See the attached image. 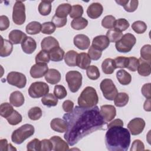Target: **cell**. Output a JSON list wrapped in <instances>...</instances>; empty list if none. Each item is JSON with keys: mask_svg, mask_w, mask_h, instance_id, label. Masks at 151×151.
Masks as SVG:
<instances>
[{"mask_svg": "<svg viewBox=\"0 0 151 151\" xmlns=\"http://www.w3.org/2000/svg\"><path fill=\"white\" fill-rule=\"evenodd\" d=\"M67 123L64 138L70 146L77 143L86 136L99 130H105L106 123L101 117L99 108L76 106L73 110L63 115Z\"/></svg>", "mask_w": 151, "mask_h": 151, "instance_id": "obj_1", "label": "cell"}, {"mask_svg": "<svg viewBox=\"0 0 151 151\" xmlns=\"http://www.w3.org/2000/svg\"><path fill=\"white\" fill-rule=\"evenodd\" d=\"M145 150L144 143L139 139L134 140L132 145L130 151H142Z\"/></svg>", "mask_w": 151, "mask_h": 151, "instance_id": "obj_57", "label": "cell"}, {"mask_svg": "<svg viewBox=\"0 0 151 151\" xmlns=\"http://www.w3.org/2000/svg\"><path fill=\"white\" fill-rule=\"evenodd\" d=\"M34 127L30 124H25L15 130L11 134L12 141L17 145H20L34 133Z\"/></svg>", "mask_w": 151, "mask_h": 151, "instance_id": "obj_4", "label": "cell"}, {"mask_svg": "<svg viewBox=\"0 0 151 151\" xmlns=\"http://www.w3.org/2000/svg\"><path fill=\"white\" fill-rule=\"evenodd\" d=\"M50 58L52 61L59 62L64 57V51L60 47H55L48 52Z\"/></svg>", "mask_w": 151, "mask_h": 151, "instance_id": "obj_30", "label": "cell"}, {"mask_svg": "<svg viewBox=\"0 0 151 151\" xmlns=\"http://www.w3.org/2000/svg\"><path fill=\"white\" fill-rule=\"evenodd\" d=\"M116 68L114 60L107 58H106L101 64V69L106 74H111Z\"/></svg>", "mask_w": 151, "mask_h": 151, "instance_id": "obj_31", "label": "cell"}, {"mask_svg": "<svg viewBox=\"0 0 151 151\" xmlns=\"http://www.w3.org/2000/svg\"><path fill=\"white\" fill-rule=\"evenodd\" d=\"M46 81L51 84H57L61 80V74L56 69L50 68L44 76Z\"/></svg>", "mask_w": 151, "mask_h": 151, "instance_id": "obj_21", "label": "cell"}, {"mask_svg": "<svg viewBox=\"0 0 151 151\" xmlns=\"http://www.w3.org/2000/svg\"><path fill=\"white\" fill-rule=\"evenodd\" d=\"M130 26L128 21L124 18H119L115 21L113 28L122 32L126 31Z\"/></svg>", "mask_w": 151, "mask_h": 151, "instance_id": "obj_42", "label": "cell"}, {"mask_svg": "<svg viewBox=\"0 0 151 151\" xmlns=\"http://www.w3.org/2000/svg\"><path fill=\"white\" fill-rule=\"evenodd\" d=\"M109 45L110 41L106 35H97L93 39L92 46L100 51H102L106 49Z\"/></svg>", "mask_w": 151, "mask_h": 151, "instance_id": "obj_16", "label": "cell"}, {"mask_svg": "<svg viewBox=\"0 0 151 151\" xmlns=\"http://www.w3.org/2000/svg\"><path fill=\"white\" fill-rule=\"evenodd\" d=\"M132 29L138 34H143L147 29L146 24L142 21H134L132 25Z\"/></svg>", "mask_w": 151, "mask_h": 151, "instance_id": "obj_44", "label": "cell"}, {"mask_svg": "<svg viewBox=\"0 0 151 151\" xmlns=\"http://www.w3.org/2000/svg\"><path fill=\"white\" fill-rule=\"evenodd\" d=\"M113 126H123L124 124H123V122L122 120L120 119H116L113 120V121H111L110 123H109L107 124V128Z\"/></svg>", "mask_w": 151, "mask_h": 151, "instance_id": "obj_62", "label": "cell"}, {"mask_svg": "<svg viewBox=\"0 0 151 151\" xmlns=\"http://www.w3.org/2000/svg\"><path fill=\"white\" fill-rule=\"evenodd\" d=\"M83 12L84 10L83 6L77 4L71 6V10L69 15L71 18H78L81 17Z\"/></svg>", "mask_w": 151, "mask_h": 151, "instance_id": "obj_46", "label": "cell"}, {"mask_svg": "<svg viewBox=\"0 0 151 151\" xmlns=\"http://www.w3.org/2000/svg\"><path fill=\"white\" fill-rule=\"evenodd\" d=\"M105 144L110 151H126L130 144V132L123 126H111L106 133Z\"/></svg>", "mask_w": 151, "mask_h": 151, "instance_id": "obj_2", "label": "cell"}, {"mask_svg": "<svg viewBox=\"0 0 151 151\" xmlns=\"http://www.w3.org/2000/svg\"><path fill=\"white\" fill-rule=\"evenodd\" d=\"M0 150H17V149L14 147L11 143H8V141L6 139H3L0 140Z\"/></svg>", "mask_w": 151, "mask_h": 151, "instance_id": "obj_56", "label": "cell"}, {"mask_svg": "<svg viewBox=\"0 0 151 151\" xmlns=\"http://www.w3.org/2000/svg\"><path fill=\"white\" fill-rule=\"evenodd\" d=\"M41 102L44 105L48 107L57 106L58 103V99L52 93H48L41 99Z\"/></svg>", "mask_w": 151, "mask_h": 151, "instance_id": "obj_34", "label": "cell"}, {"mask_svg": "<svg viewBox=\"0 0 151 151\" xmlns=\"http://www.w3.org/2000/svg\"><path fill=\"white\" fill-rule=\"evenodd\" d=\"M1 44L0 48V56L2 57H5L9 56L13 50V44L7 40L4 39L1 36Z\"/></svg>", "mask_w": 151, "mask_h": 151, "instance_id": "obj_22", "label": "cell"}, {"mask_svg": "<svg viewBox=\"0 0 151 151\" xmlns=\"http://www.w3.org/2000/svg\"><path fill=\"white\" fill-rule=\"evenodd\" d=\"M129 100V97L126 93H119L114 99V105L119 107H124L128 103Z\"/></svg>", "mask_w": 151, "mask_h": 151, "instance_id": "obj_32", "label": "cell"}, {"mask_svg": "<svg viewBox=\"0 0 151 151\" xmlns=\"http://www.w3.org/2000/svg\"><path fill=\"white\" fill-rule=\"evenodd\" d=\"M100 113L104 121L106 123H107L113 120L115 117L116 115V110L112 105L105 104L100 107Z\"/></svg>", "mask_w": 151, "mask_h": 151, "instance_id": "obj_12", "label": "cell"}, {"mask_svg": "<svg viewBox=\"0 0 151 151\" xmlns=\"http://www.w3.org/2000/svg\"><path fill=\"white\" fill-rule=\"evenodd\" d=\"M103 11L102 5L99 2H93L90 4L87 9L88 17L91 19H96L100 17Z\"/></svg>", "mask_w": 151, "mask_h": 151, "instance_id": "obj_14", "label": "cell"}, {"mask_svg": "<svg viewBox=\"0 0 151 151\" xmlns=\"http://www.w3.org/2000/svg\"><path fill=\"white\" fill-rule=\"evenodd\" d=\"M42 25L37 21H32L28 24L25 27L27 33L30 35H35L41 31Z\"/></svg>", "mask_w": 151, "mask_h": 151, "instance_id": "obj_33", "label": "cell"}, {"mask_svg": "<svg viewBox=\"0 0 151 151\" xmlns=\"http://www.w3.org/2000/svg\"><path fill=\"white\" fill-rule=\"evenodd\" d=\"M136 42L135 36L131 33H127L123 35L120 40L116 42L115 47L120 52H128L132 50Z\"/></svg>", "mask_w": 151, "mask_h": 151, "instance_id": "obj_5", "label": "cell"}, {"mask_svg": "<svg viewBox=\"0 0 151 151\" xmlns=\"http://www.w3.org/2000/svg\"><path fill=\"white\" fill-rule=\"evenodd\" d=\"M62 107L65 113H70L74 109V103L70 100H67L63 102Z\"/></svg>", "mask_w": 151, "mask_h": 151, "instance_id": "obj_61", "label": "cell"}, {"mask_svg": "<svg viewBox=\"0 0 151 151\" xmlns=\"http://www.w3.org/2000/svg\"><path fill=\"white\" fill-rule=\"evenodd\" d=\"M140 58L148 63H151V45L150 44H146L142 47Z\"/></svg>", "mask_w": 151, "mask_h": 151, "instance_id": "obj_40", "label": "cell"}, {"mask_svg": "<svg viewBox=\"0 0 151 151\" xmlns=\"http://www.w3.org/2000/svg\"><path fill=\"white\" fill-rule=\"evenodd\" d=\"M51 128L58 133L65 132L67 129V123L64 119L60 118H54L50 123Z\"/></svg>", "mask_w": 151, "mask_h": 151, "instance_id": "obj_20", "label": "cell"}, {"mask_svg": "<svg viewBox=\"0 0 151 151\" xmlns=\"http://www.w3.org/2000/svg\"><path fill=\"white\" fill-rule=\"evenodd\" d=\"M35 63L36 64H48L50 60L48 52L41 50L35 57Z\"/></svg>", "mask_w": 151, "mask_h": 151, "instance_id": "obj_41", "label": "cell"}, {"mask_svg": "<svg viewBox=\"0 0 151 151\" xmlns=\"http://www.w3.org/2000/svg\"><path fill=\"white\" fill-rule=\"evenodd\" d=\"M14 111L12 105L8 103H3L0 106V114L2 117L6 119Z\"/></svg>", "mask_w": 151, "mask_h": 151, "instance_id": "obj_37", "label": "cell"}, {"mask_svg": "<svg viewBox=\"0 0 151 151\" xmlns=\"http://www.w3.org/2000/svg\"><path fill=\"white\" fill-rule=\"evenodd\" d=\"M52 143L49 139H43L41 141V151H50L52 150Z\"/></svg>", "mask_w": 151, "mask_h": 151, "instance_id": "obj_58", "label": "cell"}, {"mask_svg": "<svg viewBox=\"0 0 151 151\" xmlns=\"http://www.w3.org/2000/svg\"><path fill=\"white\" fill-rule=\"evenodd\" d=\"M9 20L6 15H1L0 17V30L4 31L9 27Z\"/></svg>", "mask_w": 151, "mask_h": 151, "instance_id": "obj_59", "label": "cell"}, {"mask_svg": "<svg viewBox=\"0 0 151 151\" xmlns=\"http://www.w3.org/2000/svg\"><path fill=\"white\" fill-rule=\"evenodd\" d=\"M48 70L47 64H35L31 67L29 73L32 78H39L44 76Z\"/></svg>", "mask_w": 151, "mask_h": 151, "instance_id": "obj_13", "label": "cell"}, {"mask_svg": "<svg viewBox=\"0 0 151 151\" xmlns=\"http://www.w3.org/2000/svg\"><path fill=\"white\" fill-rule=\"evenodd\" d=\"M42 114V110L39 107H32L28 112V117L32 120H39L41 117Z\"/></svg>", "mask_w": 151, "mask_h": 151, "instance_id": "obj_45", "label": "cell"}, {"mask_svg": "<svg viewBox=\"0 0 151 151\" xmlns=\"http://www.w3.org/2000/svg\"><path fill=\"white\" fill-rule=\"evenodd\" d=\"M145 120L140 117H136L131 120L127 124V129L132 135H138L140 134L145 127Z\"/></svg>", "mask_w": 151, "mask_h": 151, "instance_id": "obj_11", "label": "cell"}, {"mask_svg": "<svg viewBox=\"0 0 151 151\" xmlns=\"http://www.w3.org/2000/svg\"><path fill=\"white\" fill-rule=\"evenodd\" d=\"M52 1H42L38 5V12L43 16L49 15L51 11Z\"/></svg>", "mask_w": 151, "mask_h": 151, "instance_id": "obj_35", "label": "cell"}, {"mask_svg": "<svg viewBox=\"0 0 151 151\" xmlns=\"http://www.w3.org/2000/svg\"><path fill=\"white\" fill-rule=\"evenodd\" d=\"M139 1L137 0H126L125 4L123 6L124 10L128 12H133L135 11L138 7Z\"/></svg>", "mask_w": 151, "mask_h": 151, "instance_id": "obj_49", "label": "cell"}, {"mask_svg": "<svg viewBox=\"0 0 151 151\" xmlns=\"http://www.w3.org/2000/svg\"><path fill=\"white\" fill-rule=\"evenodd\" d=\"M55 28L52 22H45L42 24L41 32L44 34H51L55 31Z\"/></svg>", "mask_w": 151, "mask_h": 151, "instance_id": "obj_50", "label": "cell"}, {"mask_svg": "<svg viewBox=\"0 0 151 151\" xmlns=\"http://www.w3.org/2000/svg\"><path fill=\"white\" fill-rule=\"evenodd\" d=\"M51 22L54 24V25L56 27L60 28V27H63L66 25L67 22V18H60L54 15L52 18Z\"/></svg>", "mask_w": 151, "mask_h": 151, "instance_id": "obj_55", "label": "cell"}, {"mask_svg": "<svg viewBox=\"0 0 151 151\" xmlns=\"http://www.w3.org/2000/svg\"><path fill=\"white\" fill-rule=\"evenodd\" d=\"M82 79L81 74L77 71H70L65 75V80L72 93L78 91L82 84Z\"/></svg>", "mask_w": 151, "mask_h": 151, "instance_id": "obj_6", "label": "cell"}, {"mask_svg": "<svg viewBox=\"0 0 151 151\" xmlns=\"http://www.w3.org/2000/svg\"><path fill=\"white\" fill-rule=\"evenodd\" d=\"M86 74L88 78L92 80H96L100 76V73L98 67L93 65H90L86 69Z\"/></svg>", "mask_w": 151, "mask_h": 151, "instance_id": "obj_39", "label": "cell"}, {"mask_svg": "<svg viewBox=\"0 0 151 151\" xmlns=\"http://www.w3.org/2000/svg\"><path fill=\"white\" fill-rule=\"evenodd\" d=\"M150 83L145 84L141 89V92L143 96L146 97L147 99L151 98V93H150Z\"/></svg>", "mask_w": 151, "mask_h": 151, "instance_id": "obj_60", "label": "cell"}, {"mask_svg": "<svg viewBox=\"0 0 151 151\" xmlns=\"http://www.w3.org/2000/svg\"><path fill=\"white\" fill-rule=\"evenodd\" d=\"M26 37L27 35L19 29L12 30L8 35L9 40L13 44H18L21 43L22 40Z\"/></svg>", "mask_w": 151, "mask_h": 151, "instance_id": "obj_24", "label": "cell"}, {"mask_svg": "<svg viewBox=\"0 0 151 151\" xmlns=\"http://www.w3.org/2000/svg\"><path fill=\"white\" fill-rule=\"evenodd\" d=\"M50 140L51 141L53 147L52 150L54 151H67L69 150L68 143L63 140L58 136H52Z\"/></svg>", "mask_w": 151, "mask_h": 151, "instance_id": "obj_18", "label": "cell"}, {"mask_svg": "<svg viewBox=\"0 0 151 151\" xmlns=\"http://www.w3.org/2000/svg\"><path fill=\"white\" fill-rule=\"evenodd\" d=\"M74 45L81 50H87L90 44V38L84 34H77L73 39Z\"/></svg>", "mask_w": 151, "mask_h": 151, "instance_id": "obj_15", "label": "cell"}, {"mask_svg": "<svg viewBox=\"0 0 151 151\" xmlns=\"http://www.w3.org/2000/svg\"><path fill=\"white\" fill-rule=\"evenodd\" d=\"M106 36L108 38L110 42H116L122 37L123 33L114 28H111L107 31Z\"/></svg>", "mask_w": 151, "mask_h": 151, "instance_id": "obj_38", "label": "cell"}, {"mask_svg": "<svg viewBox=\"0 0 151 151\" xmlns=\"http://www.w3.org/2000/svg\"><path fill=\"white\" fill-rule=\"evenodd\" d=\"M99 97L96 90L93 87H86L81 93L78 98L77 103L81 107L91 108L97 105Z\"/></svg>", "mask_w": 151, "mask_h": 151, "instance_id": "obj_3", "label": "cell"}, {"mask_svg": "<svg viewBox=\"0 0 151 151\" xmlns=\"http://www.w3.org/2000/svg\"><path fill=\"white\" fill-rule=\"evenodd\" d=\"M143 108H144V110H145V111H150V110H151V107H150V99H147V100L145 101V103H144V105H143Z\"/></svg>", "mask_w": 151, "mask_h": 151, "instance_id": "obj_63", "label": "cell"}, {"mask_svg": "<svg viewBox=\"0 0 151 151\" xmlns=\"http://www.w3.org/2000/svg\"><path fill=\"white\" fill-rule=\"evenodd\" d=\"M91 64V59L88 54L86 52H81L78 54L77 65L83 70L87 69Z\"/></svg>", "mask_w": 151, "mask_h": 151, "instance_id": "obj_27", "label": "cell"}, {"mask_svg": "<svg viewBox=\"0 0 151 151\" xmlns=\"http://www.w3.org/2000/svg\"><path fill=\"white\" fill-rule=\"evenodd\" d=\"M88 55L90 57V59L96 61L100 58L102 55V51L95 48L91 45V47H90V48L88 51Z\"/></svg>", "mask_w": 151, "mask_h": 151, "instance_id": "obj_53", "label": "cell"}, {"mask_svg": "<svg viewBox=\"0 0 151 151\" xmlns=\"http://www.w3.org/2000/svg\"><path fill=\"white\" fill-rule=\"evenodd\" d=\"M29 96L34 99L44 96L49 92V86L42 81L32 83L28 90Z\"/></svg>", "mask_w": 151, "mask_h": 151, "instance_id": "obj_8", "label": "cell"}, {"mask_svg": "<svg viewBox=\"0 0 151 151\" xmlns=\"http://www.w3.org/2000/svg\"><path fill=\"white\" fill-rule=\"evenodd\" d=\"M100 88L105 99L108 100H113L118 94L117 89L110 78H105L101 81Z\"/></svg>", "mask_w": 151, "mask_h": 151, "instance_id": "obj_7", "label": "cell"}, {"mask_svg": "<svg viewBox=\"0 0 151 151\" xmlns=\"http://www.w3.org/2000/svg\"><path fill=\"white\" fill-rule=\"evenodd\" d=\"M6 81L8 84L14 86L19 88L25 87L27 84V78L25 76L19 72L11 71L6 76Z\"/></svg>", "mask_w": 151, "mask_h": 151, "instance_id": "obj_10", "label": "cell"}, {"mask_svg": "<svg viewBox=\"0 0 151 151\" xmlns=\"http://www.w3.org/2000/svg\"><path fill=\"white\" fill-rule=\"evenodd\" d=\"M128 58H129V63H128L127 68L133 72L137 71V69L139 64V59L134 57H130Z\"/></svg>", "mask_w": 151, "mask_h": 151, "instance_id": "obj_54", "label": "cell"}, {"mask_svg": "<svg viewBox=\"0 0 151 151\" xmlns=\"http://www.w3.org/2000/svg\"><path fill=\"white\" fill-rule=\"evenodd\" d=\"M87 25L88 21L83 17L74 18L71 22V27L76 30L83 29L87 26Z\"/></svg>", "mask_w": 151, "mask_h": 151, "instance_id": "obj_36", "label": "cell"}, {"mask_svg": "<svg viewBox=\"0 0 151 151\" xmlns=\"http://www.w3.org/2000/svg\"><path fill=\"white\" fill-rule=\"evenodd\" d=\"M78 53L74 50H70L64 55V61L65 64L70 67L77 65Z\"/></svg>", "mask_w": 151, "mask_h": 151, "instance_id": "obj_29", "label": "cell"}, {"mask_svg": "<svg viewBox=\"0 0 151 151\" xmlns=\"http://www.w3.org/2000/svg\"><path fill=\"white\" fill-rule=\"evenodd\" d=\"M22 51L28 54H31L35 51L37 48V43L34 38L27 36L21 43Z\"/></svg>", "mask_w": 151, "mask_h": 151, "instance_id": "obj_17", "label": "cell"}, {"mask_svg": "<svg viewBox=\"0 0 151 151\" xmlns=\"http://www.w3.org/2000/svg\"><path fill=\"white\" fill-rule=\"evenodd\" d=\"M116 78L119 82L123 86L129 84L132 81L131 75L128 72L123 69L119 70L117 71Z\"/></svg>", "mask_w": 151, "mask_h": 151, "instance_id": "obj_28", "label": "cell"}, {"mask_svg": "<svg viewBox=\"0 0 151 151\" xmlns=\"http://www.w3.org/2000/svg\"><path fill=\"white\" fill-rule=\"evenodd\" d=\"M8 123L12 126H15L20 123L22 120V117L17 110H14L13 113L6 119Z\"/></svg>", "mask_w": 151, "mask_h": 151, "instance_id": "obj_43", "label": "cell"}, {"mask_svg": "<svg viewBox=\"0 0 151 151\" xmlns=\"http://www.w3.org/2000/svg\"><path fill=\"white\" fill-rule=\"evenodd\" d=\"M25 99L22 93L19 91L12 92L9 96V102L14 107H19L24 103Z\"/></svg>", "mask_w": 151, "mask_h": 151, "instance_id": "obj_23", "label": "cell"}, {"mask_svg": "<svg viewBox=\"0 0 151 151\" xmlns=\"http://www.w3.org/2000/svg\"><path fill=\"white\" fill-rule=\"evenodd\" d=\"M41 47L42 50L49 52L52 49L60 46L59 42L57 40V39H55L53 37L49 36L45 37L44 39H42L41 42Z\"/></svg>", "mask_w": 151, "mask_h": 151, "instance_id": "obj_19", "label": "cell"}, {"mask_svg": "<svg viewBox=\"0 0 151 151\" xmlns=\"http://www.w3.org/2000/svg\"><path fill=\"white\" fill-rule=\"evenodd\" d=\"M54 94L58 99H63L67 95L65 88L62 85H55L54 88Z\"/></svg>", "mask_w": 151, "mask_h": 151, "instance_id": "obj_48", "label": "cell"}, {"mask_svg": "<svg viewBox=\"0 0 151 151\" xmlns=\"http://www.w3.org/2000/svg\"><path fill=\"white\" fill-rule=\"evenodd\" d=\"M114 64L116 65V68H127L129 63V58L123 57V56H120L116 57L114 60Z\"/></svg>", "mask_w": 151, "mask_h": 151, "instance_id": "obj_51", "label": "cell"}, {"mask_svg": "<svg viewBox=\"0 0 151 151\" xmlns=\"http://www.w3.org/2000/svg\"><path fill=\"white\" fill-rule=\"evenodd\" d=\"M26 19L25 6L24 4L21 1H17L13 6L12 21L18 25H22Z\"/></svg>", "mask_w": 151, "mask_h": 151, "instance_id": "obj_9", "label": "cell"}, {"mask_svg": "<svg viewBox=\"0 0 151 151\" xmlns=\"http://www.w3.org/2000/svg\"><path fill=\"white\" fill-rule=\"evenodd\" d=\"M139 64L137 69L139 74L143 77L149 76L151 73L150 63L141 59L140 58L139 59Z\"/></svg>", "mask_w": 151, "mask_h": 151, "instance_id": "obj_25", "label": "cell"}, {"mask_svg": "<svg viewBox=\"0 0 151 151\" xmlns=\"http://www.w3.org/2000/svg\"><path fill=\"white\" fill-rule=\"evenodd\" d=\"M27 149L28 151L41 150V141L38 139H34L27 143Z\"/></svg>", "mask_w": 151, "mask_h": 151, "instance_id": "obj_52", "label": "cell"}, {"mask_svg": "<svg viewBox=\"0 0 151 151\" xmlns=\"http://www.w3.org/2000/svg\"><path fill=\"white\" fill-rule=\"evenodd\" d=\"M71 6H71L70 4L67 3H64L59 5L55 9V15L60 18H67V15L70 14L71 12Z\"/></svg>", "mask_w": 151, "mask_h": 151, "instance_id": "obj_26", "label": "cell"}, {"mask_svg": "<svg viewBox=\"0 0 151 151\" xmlns=\"http://www.w3.org/2000/svg\"><path fill=\"white\" fill-rule=\"evenodd\" d=\"M116 18L113 15H109L104 17L101 21V25L104 28L111 29L113 28Z\"/></svg>", "mask_w": 151, "mask_h": 151, "instance_id": "obj_47", "label": "cell"}]
</instances>
